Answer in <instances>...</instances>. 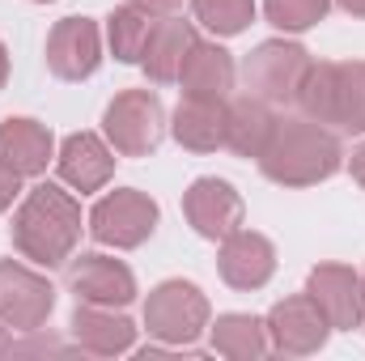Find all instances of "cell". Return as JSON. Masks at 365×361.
<instances>
[{
	"label": "cell",
	"mask_w": 365,
	"mask_h": 361,
	"mask_svg": "<svg viewBox=\"0 0 365 361\" xmlns=\"http://www.w3.org/2000/svg\"><path fill=\"white\" fill-rule=\"evenodd\" d=\"M175 136H179V145L195 149V153H208V149L225 145V106H221V98L182 93L179 111H175Z\"/></svg>",
	"instance_id": "e0dca14e"
},
{
	"label": "cell",
	"mask_w": 365,
	"mask_h": 361,
	"mask_svg": "<svg viewBox=\"0 0 365 361\" xmlns=\"http://www.w3.org/2000/svg\"><path fill=\"white\" fill-rule=\"evenodd\" d=\"M179 81L182 93H191V98H225L234 86V60L217 43H191L179 68Z\"/></svg>",
	"instance_id": "5bb4252c"
},
{
	"label": "cell",
	"mask_w": 365,
	"mask_h": 361,
	"mask_svg": "<svg viewBox=\"0 0 365 361\" xmlns=\"http://www.w3.org/2000/svg\"><path fill=\"white\" fill-rule=\"evenodd\" d=\"M17 179H21V175H17V171H9V166L0 162V208H9V204H13V195H17Z\"/></svg>",
	"instance_id": "484cf974"
},
{
	"label": "cell",
	"mask_w": 365,
	"mask_h": 361,
	"mask_svg": "<svg viewBox=\"0 0 365 361\" xmlns=\"http://www.w3.org/2000/svg\"><path fill=\"white\" fill-rule=\"evenodd\" d=\"M310 298H314V306L323 310V319L331 327H357L361 323L365 293H361V280L349 268H336V264L314 268L310 272Z\"/></svg>",
	"instance_id": "7c38bea8"
},
{
	"label": "cell",
	"mask_w": 365,
	"mask_h": 361,
	"mask_svg": "<svg viewBox=\"0 0 365 361\" xmlns=\"http://www.w3.org/2000/svg\"><path fill=\"white\" fill-rule=\"evenodd\" d=\"M297 102L314 123L365 132V64H310Z\"/></svg>",
	"instance_id": "3957f363"
},
{
	"label": "cell",
	"mask_w": 365,
	"mask_h": 361,
	"mask_svg": "<svg viewBox=\"0 0 365 361\" xmlns=\"http://www.w3.org/2000/svg\"><path fill=\"white\" fill-rule=\"evenodd\" d=\"M191 9L217 34H238L255 17V0H191Z\"/></svg>",
	"instance_id": "cb8c5ba5"
},
{
	"label": "cell",
	"mask_w": 365,
	"mask_h": 361,
	"mask_svg": "<svg viewBox=\"0 0 365 361\" xmlns=\"http://www.w3.org/2000/svg\"><path fill=\"white\" fill-rule=\"evenodd\" d=\"M132 9H140V13H175L182 0H128Z\"/></svg>",
	"instance_id": "4316f807"
},
{
	"label": "cell",
	"mask_w": 365,
	"mask_h": 361,
	"mask_svg": "<svg viewBox=\"0 0 365 361\" xmlns=\"http://www.w3.org/2000/svg\"><path fill=\"white\" fill-rule=\"evenodd\" d=\"M73 332H77V340H81L86 349H93V353H119V349L132 345V323L119 319V315L93 310V306H77Z\"/></svg>",
	"instance_id": "44dd1931"
},
{
	"label": "cell",
	"mask_w": 365,
	"mask_h": 361,
	"mask_svg": "<svg viewBox=\"0 0 365 361\" xmlns=\"http://www.w3.org/2000/svg\"><path fill=\"white\" fill-rule=\"evenodd\" d=\"M90 225H93V238H98V243L136 247V243H145V238L153 234V225H158V204H153L149 195H140V191L128 187V191H115V195L98 200Z\"/></svg>",
	"instance_id": "5b68a950"
},
{
	"label": "cell",
	"mask_w": 365,
	"mask_h": 361,
	"mask_svg": "<svg viewBox=\"0 0 365 361\" xmlns=\"http://www.w3.org/2000/svg\"><path fill=\"white\" fill-rule=\"evenodd\" d=\"M68 289L81 298V302H93V306H123L132 302L136 285H132V272L123 268L119 260H106V255H81L73 268H68Z\"/></svg>",
	"instance_id": "8fae6325"
},
{
	"label": "cell",
	"mask_w": 365,
	"mask_h": 361,
	"mask_svg": "<svg viewBox=\"0 0 365 361\" xmlns=\"http://www.w3.org/2000/svg\"><path fill=\"white\" fill-rule=\"evenodd\" d=\"M106 136L123 158H145L162 141V102L149 90H128L106 106Z\"/></svg>",
	"instance_id": "277c9868"
},
{
	"label": "cell",
	"mask_w": 365,
	"mask_h": 361,
	"mask_svg": "<svg viewBox=\"0 0 365 361\" xmlns=\"http://www.w3.org/2000/svg\"><path fill=\"white\" fill-rule=\"evenodd\" d=\"M4 77H9V56H4V47H0V86H4Z\"/></svg>",
	"instance_id": "f546056e"
},
{
	"label": "cell",
	"mask_w": 365,
	"mask_h": 361,
	"mask_svg": "<svg viewBox=\"0 0 365 361\" xmlns=\"http://www.w3.org/2000/svg\"><path fill=\"white\" fill-rule=\"evenodd\" d=\"M310 60L302 47L293 43H264L251 60H247V90L264 102H289L297 98V86L306 77Z\"/></svg>",
	"instance_id": "8992f818"
},
{
	"label": "cell",
	"mask_w": 365,
	"mask_h": 361,
	"mask_svg": "<svg viewBox=\"0 0 365 361\" xmlns=\"http://www.w3.org/2000/svg\"><path fill=\"white\" fill-rule=\"evenodd\" d=\"M191 43H195L191 21H182V17L158 21L153 34H149V47H145V56H140L145 73H149L153 81H175L179 68H182V60H187V51H191Z\"/></svg>",
	"instance_id": "d6986e66"
},
{
	"label": "cell",
	"mask_w": 365,
	"mask_h": 361,
	"mask_svg": "<svg viewBox=\"0 0 365 361\" xmlns=\"http://www.w3.org/2000/svg\"><path fill=\"white\" fill-rule=\"evenodd\" d=\"M268 327H272L276 345L289 349V353H310L327 336V319L314 306V298H289V302H280L272 310V323Z\"/></svg>",
	"instance_id": "9a60e30c"
},
{
	"label": "cell",
	"mask_w": 365,
	"mask_h": 361,
	"mask_svg": "<svg viewBox=\"0 0 365 361\" xmlns=\"http://www.w3.org/2000/svg\"><path fill=\"white\" fill-rule=\"evenodd\" d=\"M51 158V132L34 119H4L0 123V162L17 175L47 171Z\"/></svg>",
	"instance_id": "2e32d148"
},
{
	"label": "cell",
	"mask_w": 365,
	"mask_h": 361,
	"mask_svg": "<svg viewBox=\"0 0 365 361\" xmlns=\"http://www.w3.org/2000/svg\"><path fill=\"white\" fill-rule=\"evenodd\" d=\"M353 179H357V183L365 187V145L357 149V153H353Z\"/></svg>",
	"instance_id": "83f0119b"
},
{
	"label": "cell",
	"mask_w": 365,
	"mask_h": 361,
	"mask_svg": "<svg viewBox=\"0 0 365 361\" xmlns=\"http://www.w3.org/2000/svg\"><path fill=\"white\" fill-rule=\"evenodd\" d=\"M98 26L90 17H64L56 21L47 39V68L64 81H81L98 68Z\"/></svg>",
	"instance_id": "ba28073f"
},
{
	"label": "cell",
	"mask_w": 365,
	"mask_h": 361,
	"mask_svg": "<svg viewBox=\"0 0 365 361\" xmlns=\"http://www.w3.org/2000/svg\"><path fill=\"white\" fill-rule=\"evenodd\" d=\"M110 166H115V158H110V149L93 132L68 136L64 149H60V175L73 183L77 191H98L102 183L110 179Z\"/></svg>",
	"instance_id": "ac0fdd59"
},
{
	"label": "cell",
	"mask_w": 365,
	"mask_h": 361,
	"mask_svg": "<svg viewBox=\"0 0 365 361\" xmlns=\"http://www.w3.org/2000/svg\"><path fill=\"white\" fill-rule=\"evenodd\" d=\"M259 166L272 183L306 187V183L336 175L340 141L331 132H323L314 119H276L272 136H268V145L259 153Z\"/></svg>",
	"instance_id": "7a4b0ae2"
},
{
	"label": "cell",
	"mask_w": 365,
	"mask_h": 361,
	"mask_svg": "<svg viewBox=\"0 0 365 361\" xmlns=\"http://www.w3.org/2000/svg\"><path fill=\"white\" fill-rule=\"evenodd\" d=\"M77 234H81V208L56 183H38L26 195V204H21V213L13 221V247L26 260L47 264V268L64 264V255L73 251Z\"/></svg>",
	"instance_id": "6da1fadb"
},
{
	"label": "cell",
	"mask_w": 365,
	"mask_h": 361,
	"mask_svg": "<svg viewBox=\"0 0 365 361\" xmlns=\"http://www.w3.org/2000/svg\"><path fill=\"white\" fill-rule=\"evenodd\" d=\"M182 208H187V221H191L204 238H230V234L238 230V221H242V200H238V191L221 179H200L187 191Z\"/></svg>",
	"instance_id": "30bf717a"
},
{
	"label": "cell",
	"mask_w": 365,
	"mask_h": 361,
	"mask_svg": "<svg viewBox=\"0 0 365 361\" xmlns=\"http://www.w3.org/2000/svg\"><path fill=\"white\" fill-rule=\"evenodd\" d=\"M276 119L272 111H268V102L264 98H238L230 111H225V145L234 149V153H242V158H259L264 153V145H268V136H272Z\"/></svg>",
	"instance_id": "ffe728a7"
},
{
	"label": "cell",
	"mask_w": 365,
	"mask_h": 361,
	"mask_svg": "<svg viewBox=\"0 0 365 361\" xmlns=\"http://www.w3.org/2000/svg\"><path fill=\"white\" fill-rule=\"evenodd\" d=\"M361 289H365V285H361Z\"/></svg>",
	"instance_id": "4dcf8cb0"
},
{
	"label": "cell",
	"mask_w": 365,
	"mask_h": 361,
	"mask_svg": "<svg viewBox=\"0 0 365 361\" xmlns=\"http://www.w3.org/2000/svg\"><path fill=\"white\" fill-rule=\"evenodd\" d=\"M340 9H349V13H357V17H365V0H340Z\"/></svg>",
	"instance_id": "f1b7e54d"
},
{
	"label": "cell",
	"mask_w": 365,
	"mask_h": 361,
	"mask_svg": "<svg viewBox=\"0 0 365 361\" xmlns=\"http://www.w3.org/2000/svg\"><path fill=\"white\" fill-rule=\"evenodd\" d=\"M145 319H149V332L162 336V340H191L204 327V319H208V302L200 298L195 285L170 280V285H162L149 298Z\"/></svg>",
	"instance_id": "52a82bcc"
},
{
	"label": "cell",
	"mask_w": 365,
	"mask_h": 361,
	"mask_svg": "<svg viewBox=\"0 0 365 361\" xmlns=\"http://www.w3.org/2000/svg\"><path fill=\"white\" fill-rule=\"evenodd\" d=\"M149 34H153V21H149V13H140V9H119V13L110 17V47H115V56H119L123 64H136V60L145 56Z\"/></svg>",
	"instance_id": "7402d4cb"
},
{
	"label": "cell",
	"mask_w": 365,
	"mask_h": 361,
	"mask_svg": "<svg viewBox=\"0 0 365 361\" xmlns=\"http://www.w3.org/2000/svg\"><path fill=\"white\" fill-rule=\"evenodd\" d=\"M327 4L331 0H264L268 21L280 26V30H306V26H314L327 13Z\"/></svg>",
	"instance_id": "d4e9b609"
},
{
	"label": "cell",
	"mask_w": 365,
	"mask_h": 361,
	"mask_svg": "<svg viewBox=\"0 0 365 361\" xmlns=\"http://www.w3.org/2000/svg\"><path fill=\"white\" fill-rule=\"evenodd\" d=\"M221 276L238 289H255L272 276V243L264 234L234 230L221 247Z\"/></svg>",
	"instance_id": "4fadbf2b"
},
{
	"label": "cell",
	"mask_w": 365,
	"mask_h": 361,
	"mask_svg": "<svg viewBox=\"0 0 365 361\" xmlns=\"http://www.w3.org/2000/svg\"><path fill=\"white\" fill-rule=\"evenodd\" d=\"M264 323L251 315H225L217 323V349L230 357H259L264 353Z\"/></svg>",
	"instance_id": "603a6c76"
},
{
	"label": "cell",
	"mask_w": 365,
	"mask_h": 361,
	"mask_svg": "<svg viewBox=\"0 0 365 361\" xmlns=\"http://www.w3.org/2000/svg\"><path fill=\"white\" fill-rule=\"evenodd\" d=\"M51 285L17 264H0V319L13 327H38L51 315Z\"/></svg>",
	"instance_id": "9c48e42d"
}]
</instances>
